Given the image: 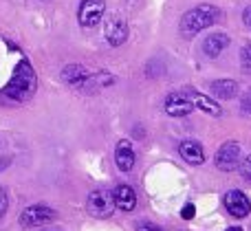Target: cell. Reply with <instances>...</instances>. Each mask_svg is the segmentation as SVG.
I'll list each match as a JSON object with an SVG mask.
<instances>
[{
    "label": "cell",
    "mask_w": 251,
    "mask_h": 231,
    "mask_svg": "<svg viewBox=\"0 0 251 231\" xmlns=\"http://www.w3.org/2000/svg\"><path fill=\"white\" fill-rule=\"evenodd\" d=\"M240 64L245 70H251V44H245L240 51Z\"/></svg>",
    "instance_id": "cell-17"
},
{
    "label": "cell",
    "mask_w": 251,
    "mask_h": 231,
    "mask_svg": "<svg viewBox=\"0 0 251 231\" xmlns=\"http://www.w3.org/2000/svg\"><path fill=\"white\" fill-rule=\"evenodd\" d=\"M57 218V214L47 205H31L20 214L22 227H42Z\"/></svg>",
    "instance_id": "cell-5"
},
{
    "label": "cell",
    "mask_w": 251,
    "mask_h": 231,
    "mask_svg": "<svg viewBox=\"0 0 251 231\" xmlns=\"http://www.w3.org/2000/svg\"><path fill=\"white\" fill-rule=\"evenodd\" d=\"M104 38L110 46H122L128 40V24H126L124 18L113 16L104 26Z\"/></svg>",
    "instance_id": "cell-9"
},
{
    "label": "cell",
    "mask_w": 251,
    "mask_h": 231,
    "mask_svg": "<svg viewBox=\"0 0 251 231\" xmlns=\"http://www.w3.org/2000/svg\"><path fill=\"white\" fill-rule=\"evenodd\" d=\"M227 231H243V229H240V227H229Z\"/></svg>",
    "instance_id": "cell-25"
},
{
    "label": "cell",
    "mask_w": 251,
    "mask_h": 231,
    "mask_svg": "<svg viewBox=\"0 0 251 231\" xmlns=\"http://www.w3.org/2000/svg\"><path fill=\"white\" fill-rule=\"evenodd\" d=\"M238 92V84L234 79H216L212 82V95L216 99H231Z\"/></svg>",
    "instance_id": "cell-16"
},
{
    "label": "cell",
    "mask_w": 251,
    "mask_h": 231,
    "mask_svg": "<svg viewBox=\"0 0 251 231\" xmlns=\"http://www.w3.org/2000/svg\"><path fill=\"white\" fill-rule=\"evenodd\" d=\"M33 92H35V73L26 62H20L16 73H13V79L4 88V95L9 99H26Z\"/></svg>",
    "instance_id": "cell-2"
},
{
    "label": "cell",
    "mask_w": 251,
    "mask_h": 231,
    "mask_svg": "<svg viewBox=\"0 0 251 231\" xmlns=\"http://www.w3.org/2000/svg\"><path fill=\"white\" fill-rule=\"evenodd\" d=\"M194 214H196L194 205H185V207H183V211H181V216H183L185 220H192V218H194Z\"/></svg>",
    "instance_id": "cell-20"
},
{
    "label": "cell",
    "mask_w": 251,
    "mask_h": 231,
    "mask_svg": "<svg viewBox=\"0 0 251 231\" xmlns=\"http://www.w3.org/2000/svg\"><path fill=\"white\" fill-rule=\"evenodd\" d=\"M137 231H163V229L156 227V225H152V223H141L137 227Z\"/></svg>",
    "instance_id": "cell-22"
},
{
    "label": "cell",
    "mask_w": 251,
    "mask_h": 231,
    "mask_svg": "<svg viewBox=\"0 0 251 231\" xmlns=\"http://www.w3.org/2000/svg\"><path fill=\"white\" fill-rule=\"evenodd\" d=\"M243 22H245V26H247V29H251V7L245 9V13H243Z\"/></svg>",
    "instance_id": "cell-23"
},
{
    "label": "cell",
    "mask_w": 251,
    "mask_h": 231,
    "mask_svg": "<svg viewBox=\"0 0 251 231\" xmlns=\"http://www.w3.org/2000/svg\"><path fill=\"white\" fill-rule=\"evenodd\" d=\"M86 79H88V70L82 64H69L66 69H62V82L71 84V86H84Z\"/></svg>",
    "instance_id": "cell-15"
},
{
    "label": "cell",
    "mask_w": 251,
    "mask_h": 231,
    "mask_svg": "<svg viewBox=\"0 0 251 231\" xmlns=\"http://www.w3.org/2000/svg\"><path fill=\"white\" fill-rule=\"evenodd\" d=\"M185 95L190 97V101H192V104H194V108L203 110V113L212 115V117H218V115L223 113V110H221V106H218V101H214L212 97H207V95H201V92H196V91H187Z\"/></svg>",
    "instance_id": "cell-13"
},
{
    "label": "cell",
    "mask_w": 251,
    "mask_h": 231,
    "mask_svg": "<svg viewBox=\"0 0 251 231\" xmlns=\"http://www.w3.org/2000/svg\"><path fill=\"white\" fill-rule=\"evenodd\" d=\"M240 174H243V179L251 181V154L245 159L243 163H240Z\"/></svg>",
    "instance_id": "cell-18"
},
{
    "label": "cell",
    "mask_w": 251,
    "mask_h": 231,
    "mask_svg": "<svg viewBox=\"0 0 251 231\" xmlns=\"http://www.w3.org/2000/svg\"><path fill=\"white\" fill-rule=\"evenodd\" d=\"M218 20H221V9L214 7V4H199V7L190 9L181 18V33L185 38H192L201 29H207V26L216 24Z\"/></svg>",
    "instance_id": "cell-1"
},
{
    "label": "cell",
    "mask_w": 251,
    "mask_h": 231,
    "mask_svg": "<svg viewBox=\"0 0 251 231\" xmlns=\"http://www.w3.org/2000/svg\"><path fill=\"white\" fill-rule=\"evenodd\" d=\"M178 154L185 159L187 163L192 165H201L205 161V152H203V145L194 139H185L181 145H178Z\"/></svg>",
    "instance_id": "cell-12"
},
{
    "label": "cell",
    "mask_w": 251,
    "mask_h": 231,
    "mask_svg": "<svg viewBox=\"0 0 251 231\" xmlns=\"http://www.w3.org/2000/svg\"><path fill=\"white\" fill-rule=\"evenodd\" d=\"M113 201L115 207H119L122 211H132L137 207V194L130 185H117L113 189Z\"/></svg>",
    "instance_id": "cell-11"
},
{
    "label": "cell",
    "mask_w": 251,
    "mask_h": 231,
    "mask_svg": "<svg viewBox=\"0 0 251 231\" xmlns=\"http://www.w3.org/2000/svg\"><path fill=\"white\" fill-rule=\"evenodd\" d=\"M216 167L221 172H231L240 165V145L236 141H227L218 148L216 152V159H214Z\"/></svg>",
    "instance_id": "cell-6"
},
{
    "label": "cell",
    "mask_w": 251,
    "mask_h": 231,
    "mask_svg": "<svg viewBox=\"0 0 251 231\" xmlns=\"http://www.w3.org/2000/svg\"><path fill=\"white\" fill-rule=\"evenodd\" d=\"M223 205H225L227 214L234 216V218H245L251 211V201L247 198V194L240 192V189H231L225 194L223 198Z\"/></svg>",
    "instance_id": "cell-7"
},
{
    "label": "cell",
    "mask_w": 251,
    "mask_h": 231,
    "mask_svg": "<svg viewBox=\"0 0 251 231\" xmlns=\"http://www.w3.org/2000/svg\"><path fill=\"white\" fill-rule=\"evenodd\" d=\"M106 2L104 0H82L77 9V20L82 26L91 29V26L100 24V20L104 18Z\"/></svg>",
    "instance_id": "cell-4"
},
{
    "label": "cell",
    "mask_w": 251,
    "mask_h": 231,
    "mask_svg": "<svg viewBox=\"0 0 251 231\" xmlns=\"http://www.w3.org/2000/svg\"><path fill=\"white\" fill-rule=\"evenodd\" d=\"M7 205H9V201H7V194H4V189L0 187V216L7 211Z\"/></svg>",
    "instance_id": "cell-21"
},
{
    "label": "cell",
    "mask_w": 251,
    "mask_h": 231,
    "mask_svg": "<svg viewBox=\"0 0 251 231\" xmlns=\"http://www.w3.org/2000/svg\"><path fill=\"white\" fill-rule=\"evenodd\" d=\"M227 46H229V38H227L225 33H212V35H207V38H205L203 53L207 57H218Z\"/></svg>",
    "instance_id": "cell-14"
},
{
    "label": "cell",
    "mask_w": 251,
    "mask_h": 231,
    "mask_svg": "<svg viewBox=\"0 0 251 231\" xmlns=\"http://www.w3.org/2000/svg\"><path fill=\"white\" fill-rule=\"evenodd\" d=\"M165 113L170 117H187V115L194 110V104L190 101V97L185 92H172V95L165 97V104H163Z\"/></svg>",
    "instance_id": "cell-8"
},
{
    "label": "cell",
    "mask_w": 251,
    "mask_h": 231,
    "mask_svg": "<svg viewBox=\"0 0 251 231\" xmlns=\"http://www.w3.org/2000/svg\"><path fill=\"white\" fill-rule=\"evenodd\" d=\"M240 110H243L245 115H251V91L245 92V97L240 99Z\"/></svg>",
    "instance_id": "cell-19"
},
{
    "label": "cell",
    "mask_w": 251,
    "mask_h": 231,
    "mask_svg": "<svg viewBox=\"0 0 251 231\" xmlns=\"http://www.w3.org/2000/svg\"><path fill=\"white\" fill-rule=\"evenodd\" d=\"M134 161H137V157H134L132 143L128 139H122L117 143V148H115V163H117V167L122 172H130L134 167Z\"/></svg>",
    "instance_id": "cell-10"
},
{
    "label": "cell",
    "mask_w": 251,
    "mask_h": 231,
    "mask_svg": "<svg viewBox=\"0 0 251 231\" xmlns=\"http://www.w3.org/2000/svg\"><path fill=\"white\" fill-rule=\"evenodd\" d=\"M9 163H11V159H7V157H4V159H0V172H2L4 167L9 165Z\"/></svg>",
    "instance_id": "cell-24"
},
{
    "label": "cell",
    "mask_w": 251,
    "mask_h": 231,
    "mask_svg": "<svg viewBox=\"0 0 251 231\" xmlns=\"http://www.w3.org/2000/svg\"><path fill=\"white\" fill-rule=\"evenodd\" d=\"M86 209L95 218H108L115 211L113 192H108V189H95V192H91L86 201Z\"/></svg>",
    "instance_id": "cell-3"
}]
</instances>
